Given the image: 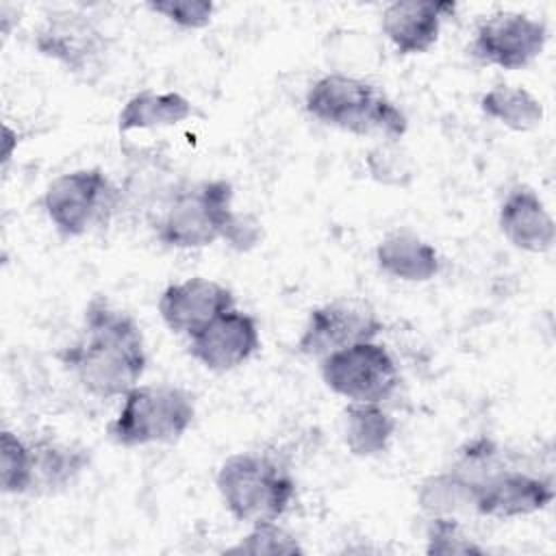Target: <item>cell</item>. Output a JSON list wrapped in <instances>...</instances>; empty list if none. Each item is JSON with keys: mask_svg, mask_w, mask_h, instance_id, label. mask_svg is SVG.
Masks as SVG:
<instances>
[{"mask_svg": "<svg viewBox=\"0 0 556 556\" xmlns=\"http://www.w3.org/2000/svg\"><path fill=\"white\" fill-rule=\"evenodd\" d=\"M497 224L502 235L523 252L541 254L552 250L556 239L554 217L530 187H515L500 204Z\"/></svg>", "mask_w": 556, "mask_h": 556, "instance_id": "cell-15", "label": "cell"}, {"mask_svg": "<svg viewBox=\"0 0 556 556\" xmlns=\"http://www.w3.org/2000/svg\"><path fill=\"white\" fill-rule=\"evenodd\" d=\"M230 308H235L232 291L222 282L202 276L172 282L159 298L163 324L172 332L187 337Z\"/></svg>", "mask_w": 556, "mask_h": 556, "instance_id": "cell-13", "label": "cell"}, {"mask_svg": "<svg viewBox=\"0 0 556 556\" xmlns=\"http://www.w3.org/2000/svg\"><path fill=\"white\" fill-rule=\"evenodd\" d=\"M61 365L93 397H124L146 371V341L135 317L93 295L83 315L80 337L59 352Z\"/></svg>", "mask_w": 556, "mask_h": 556, "instance_id": "cell-1", "label": "cell"}, {"mask_svg": "<svg viewBox=\"0 0 556 556\" xmlns=\"http://www.w3.org/2000/svg\"><path fill=\"white\" fill-rule=\"evenodd\" d=\"M556 497L554 480L517 465H506L476 486V515L513 519L547 508Z\"/></svg>", "mask_w": 556, "mask_h": 556, "instance_id": "cell-11", "label": "cell"}, {"mask_svg": "<svg viewBox=\"0 0 556 556\" xmlns=\"http://www.w3.org/2000/svg\"><path fill=\"white\" fill-rule=\"evenodd\" d=\"M43 208L59 235L80 237L119 213L122 193L100 167H83L56 176L46 187Z\"/></svg>", "mask_w": 556, "mask_h": 556, "instance_id": "cell-6", "label": "cell"}, {"mask_svg": "<svg viewBox=\"0 0 556 556\" xmlns=\"http://www.w3.org/2000/svg\"><path fill=\"white\" fill-rule=\"evenodd\" d=\"M417 504L428 517H458L476 513V491L454 469H447L421 480Z\"/></svg>", "mask_w": 556, "mask_h": 556, "instance_id": "cell-20", "label": "cell"}, {"mask_svg": "<svg viewBox=\"0 0 556 556\" xmlns=\"http://www.w3.org/2000/svg\"><path fill=\"white\" fill-rule=\"evenodd\" d=\"M232 198V185L224 178L178 180L152 222L156 239L178 250H198L224 239L235 215Z\"/></svg>", "mask_w": 556, "mask_h": 556, "instance_id": "cell-3", "label": "cell"}, {"mask_svg": "<svg viewBox=\"0 0 556 556\" xmlns=\"http://www.w3.org/2000/svg\"><path fill=\"white\" fill-rule=\"evenodd\" d=\"M304 109L317 122L354 135L376 132L395 141L408 130V119L393 100L376 85L348 74L317 78L306 91Z\"/></svg>", "mask_w": 556, "mask_h": 556, "instance_id": "cell-2", "label": "cell"}, {"mask_svg": "<svg viewBox=\"0 0 556 556\" xmlns=\"http://www.w3.org/2000/svg\"><path fill=\"white\" fill-rule=\"evenodd\" d=\"M321 380L348 402L382 404L400 387V367L384 343L361 341L321 358Z\"/></svg>", "mask_w": 556, "mask_h": 556, "instance_id": "cell-7", "label": "cell"}, {"mask_svg": "<svg viewBox=\"0 0 556 556\" xmlns=\"http://www.w3.org/2000/svg\"><path fill=\"white\" fill-rule=\"evenodd\" d=\"M33 460L30 491L54 493L70 486L89 465V450L76 443H63L54 437L28 439Z\"/></svg>", "mask_w": 556, "mask_h": 556, "instance_id": "cell-17", "label": "cell"}, {"mask_svg": "<svg viewBox=\"0 0 556 556\" xmlns=\"http://www.w3.org/2000/svg\"><path fill=\"white\" fill-rule=\"evenodd\" d=\"M263 237V228L261 224L252 217V215H241V213H235L228 228H226V235H224V241L239 250V252H248L252 250Z\"/></svg>", "mask_w": 556, "mask_h": 556, "instance_id": "cell-27", "label": "cell"}, {"mask_svg": "<svg viewBox=\"0 0 556 556\" xmlns=\"http://www.w3.org/2000/svg\"><path fill=\"white\" fill-rule=\"evenodd\" d=\"M195 419L193 395L174 384H137L124 395L109 439L122 447L178 441Z\"/></svg>", "mask_w": 556, "mask_h": 556, "instance_id": "cell-5", "label": "cell"}, {"mask_svg": "<svg viewBox=\"0 0 556 556\" xmlns=\"http://www.w3.org/2000/svg\"><path fill=\"white\" fill-rule=\"evenodd\" d=\"M395 434V419L382 404L350 402L343 410V441L354 456L382 454Z\"/></svg>", "mask_w": 556, "mask_h": 556, "instance_id": "cell-18", "label": "cell"}, {"mask_svg": "<svg viewBox=\"0 0 556 556\" xmlns=\"http://www.w3.org/2000/svg\"><path fill=\"white\" fill-rule=\"evenodd\" d=\"M193 113L191 102L176 91H139L122 106L117 115L119 132L176 126Z\"/></svg>", "mask_w": 556, "mask_h": 556, "instance_id": "cell-19", "label": "cell"}, {"mask_svg": "<svg viewBox=\"0 0 556 556\" xmlns=\"http://www.w3.org/2000/svg\"><path fill=\"white\" fill-rule=\"evenodd\" d=\"M226 552L228 554H302L304 549L289 530L278 526V521H263V523H254L252 530Z\"/></svg>", "mask_w": 556, "mask_h": 556, "instance_id": "cell-23", "label": "cell"}, {"mask_svg": "<svg viewBox=\"0 0 556 556\" xmlns=\"http://www.w3.org/2000/svg\"><path fill=\"white\" fill-rule=\"evenodd\" d=\"M35 48L67 72L91 78L102 72L109 39L98 24L78 11H52L35 33Z\"/></svg>", "mask_w": 556, "mask_h": 556, "instance_id": "cell-9", "label": "cell"}, {"mask_svg": "<svg viewBox=\"0 0 556 556\" xmlns=\"http://www.w3.org/2000/svg\"><path fill=\"white\" fill-rule=\"evenodd\" d=\"M2 132H4V139H2V141H4V148H2V163L7 165L9 159L13 156V148L17 146V132H15L9 124H4V130H2Z\"/></svg>", "mask_w": 556, "mask_h": 556, "instance_id": "cell-28", "label": "cell"}, {"mask_svg": "<svg viewBox=\"0 0 556 556\" xmlns=\"http://www.w3.org/2000/svg\"><path fill=\"white\" fill-rule=\"evenodd\" d=\"M426 552L428 554H482L484 549L473 543L456 517H430L426 530Z\"/></svg>", "mask_w": 556, "mask_h": 556, "instance_id": "cell-24", "label": "cell"}, {"mask_svg": "<svg viewBox=\"0 0 556 556\" xmlns=\"http://www.w3.org/2000/svg\"><path fill=\"white\" fill-rule=\"evenodd\" d=\"M547 37L543 20L519 11H497L478 24L469 50L486 65L521 70L539 59Z\"/></svg>", "mask_w": 556, "mask_h": 556, "instance_id": "cell-10", "label": "cell"}, {"mask_svg": "<svg viewBox=\"0 0 556 556\" xmlns=\"http://www.w3.org/2000/svg\"><path fill=\"white\" fill-rule=\"evenodd\" d=\"M367 172L376 182L391 185V187H404L413 178L410 161L402 154V150L393 141H384L369 150L367 159Z\"/></svg>", "mask_w": 556, "mask_h": 556, "instance_id": "cell-25", "label": "cell"}, {"mask_svg": "<svg viewBox=\"0 0 556 556\" xmlns=\"http://www.w3.org/2000/svg\"><path fill=\"white\" fill-rule=\"evenodd\" d=\"M0 456H2V463H0L2 491L13 495L30 493L33 460H30L28 439H22L11 430H2Z\"/></svg>", "mask_w": 556, "mask_h": 556, "instance_id": "cell-22", "label": "cell"}, {"mask_svg": "<svg viewBox=\"0 0 556 556\" xmlns=\"http://www.w3.org/2000/svg\"><path fill=\"white\" fill-rule=\"evenodd\" d=\"M480 109L486 117L517 132L532 130L543 122V104L523 87L495 85L480 98Z\"/></svg>", "mask_w": 556, "mask_h": 556, "instance_id": "cell-21", "label": "cell"}, {"mask_svg": "<svg viewBox=\"0 0 556 556\" xmlns=\"http://www.w3.org/2000/svg\"><path fill=\"white\" fill-rule=\"evenodd\" d=\"M384 324L367 304L358 298H341L315 306L298 339V350L313 358H324L337 350L361 341H374L382 332Z\"/></svg>", "mask_w": 556, "mask_h": 556, "instance_id": "cell-8", "label": "cell"}, {"mask_svg": "<svg viewBox=\"0 0 556 556\" xmlns=\"http://www.w3.org/2000/svg\"><path fill=\"white\" fill-rule=\"evenodd\" d=\"M261 348L258 324L250 313L230 308L189 337V354L211 371H230Z\"/></svg>", "mask_w": 556, "mask_h": 556, "instance_id": "cell-12", "label": "cell"}, {"mask_svg": "<svg viewBox=\"0 0 556 556\" xmlns=\"http://www.w3.org/2000/svg\"><path fill=\"white\" fill-rule=\"evenodd\" d=\"M454 9L452 2L397 0L382 11V33L400 54H421L437 43L441 22Z\"/></svg>", "mask_w": 556, "mask_h": 556, "instance_id": "cell-14", "label": "cell"}, {"mask_svg": "<svg viewBox=\"0 0 556 556\" xmlns=\"http://www.w3.org/2000/svg\"><path fill=\"white\" fill-rule=\"evenodd\" d=\"M380 271L404 282H428L441 271L437 248L408 230L389 232L376 248Z\"/></svg>", "mask_w": 556, "mask_h": 556, "instance_id": "cell-16", "label": "cell"}, {"mask_svg": "<svg viewBox=\"0 0 556 556\" xmlns=\"http://www.w3.org/2000/svg\"><path fill=\"white\" fill-rule=\"evenodd\" d=\"M148 9L180 28H204L215 15V4L208 0H159Z\"/></svg>", "mask_w": 556, "mask_h": 556, "instance_id": "cell-26", "label": "cell"}, {"mask_svg": "<svg viewBox=\"0 0 556 556\" xmlns=\"http://www.w3.org/2000/svg\"><path fill=\"white\" fill-rule=\"evenodd\" d=\"M215 486L228 513L250 526L278 521L295 500L291 471L278 458L261 452L228 456L217 469Z\"/></svg>", "mask_w": 556, "mask_h": 556, "instance_id": "cell-4", "label": "cell"}]
</instances>
